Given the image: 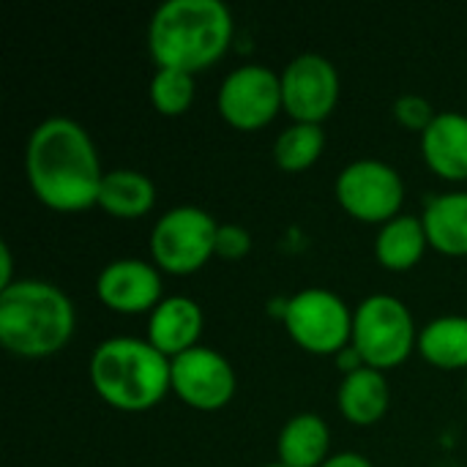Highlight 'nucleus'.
<instances>
[{"label": "nucleus", "instance_id": "f257e3e1", "mask_svg": "<svg viewBox=\"0 0 467 467\" xmlns=\"http://www.w3.org/2000/svg\"><path fill=\"white\" fill-rule=\"evenodd\" d=\"M25 170L33 194L52 211L77 213L99 205L101 159L88 129L66 115H49L27 137Z\"/></svg>", "mask_w": 467, "mask_h": 467}, {"label": "nucleus", "instance_id": "f03ea898", "mask_svg": "<svg viewBox=\"0 0 467 467\" xmlns=\"http://www.w3.org/2000/svg\"><path fill=\"white\" fill-rule=\"evenodd\" d=\"M233 30L222 0H164L148 22V52L159 68L197 74L227 52Z\"/></svg>", "mask_w": 467, "mask_h": 467}, {"label": "nucleus", "instance_id": "7ed1b4c3", "mask_svg": "<svg viewBox=\"0 0 467 467\" xmlns=\"http://www.w3.org/2000/svg\"><path fill=\"white\" fill-rule=\"evenodd\" d=\"M77 328L71 298L52 282L16 279L0 290V342L19 358L60 353Z\"/></svg>", "mask_w": 467, "mask_h": 467}, {"label": "nucleus", "instance_id": "20e7f679", "mask_svg": "<svg viewBox=\"0 0 467 467\" xmlns=\"http://www.w3.org/2000/svg\"><path fill=\"white\" fill-rule=\"evenodd\" d=\"M88 375L107 405L129 413L148 410L172 391V358L140 337H109L99 342Z\"/></svg>", "mask_w": 467, "mask_h": 467}, {"label": "nucleus", "instance_id": "39448f33", "mask_svg": "<svg viewBox=\"0 0 467 467\" xmlns=\"http://www.w3.org/2000/svg\"><path fill=\"white\" fill-rule=\"evenodd\" d=\"M419 345L410 309L391 293H372L353 309V348L367 367L380 372L400 367Z\"/></svg>", "mask_w": 467, "mask_h": 467}, {"label": "nucleus", "instance_id": "423d86ee", "mask_svg": "<svg viewBox=\"0 0 467 467\" xmlns=\"http://www.w3.org/2000/svg\"><path fill=\"white\" fill-rule=\"evenodd\" d=\"M285 328L312 356H337L353 342V309L328 287H304L285 301Z\"/></svg>", "mask_w": 467, "mask_h": 467}, {"label": "nucleus", "instance_id": "0eeeda50", "mask_svg": "<svg viewBox=\"0 0 467 467\" xmlns=\"http://www.w3.org/2000/svg\"><path fill=\"white\" fill-rule=\"evenodd\" d=\"M219 222L197 205H175L164 211L150 230V257L159 271L194 274L216 257Z\"/></svg>", "mask_w": 467, "mask_h": 467}, {"label": "nucleus", "instance_id": "6e6552de", "mask_svg": "<svg viewBox=\"0 0 467 467\" xmlns=\"http://www.w3.org/2000/svg\"><path fill=\"white\" fill-rule=\"evenodd\" d=\"M339 205L358 222L386 224L402 213L405 181L400 170L383 159L361 156L345 164L334 183Z\"/></svg>", "mask_w": 467, "mask_h": 467}, {"label": "nucleus", "instance_id": "1a4fd4ad", "mask_svg": "<svg viewBox=\"0 0 467 467\" xmlns=\"http://www.w3.org/2000/svg\"><path fill=\"white\" fill-rule=\"evenodd\" d=\"M216 107L219 115L241 131L268 126L279 109H285L279 71L263 63H244L233 68L219 85Z\"/></svg>", "mask_w": 467, "mask_h": 467}, {"label": "nucleus", "instance_id": "9d476101", "mask_svg": "<svg viewBox=\"0 0 467 467\" xmlns=\"http://www.w3.org/2000/svg\"><path fill=\"white\" fill-rule=\"evenodd\" d=\"M279 79L285 112L298 123H323L339 101V71L320 52L296 55Z\"/></svg>", "mask_w": 467, "mask_h": 467}, {"label": "nucleus", "instance_id": "9b49d317", "mask_svg": "<svg viewBox=\"0 0 467 467\" xmlns=\"http://www.w3.org/2000/svg\"><path fill=\"white\" fill-rule=\"evenodd\" d=\"M238 389L233 364L213 348L197 345L172 358V394L194 410L224 408Z\"/></svg>", "mask_w": 467, "mask_h": 467}, {"label": "nucleus", "instance_id": "f8f14e48", "mask_svg": "<svg viewBox=\"0 0 467 467\" xmlns=\"http://www.w3.org/2000/svg\"><path fill=\"white\" fill-rule=\"evenodd\" d=\"M164 285L156 263L140 257H118L107 263L96 276L99 301L120 315H142L159 306Z\"/></svg>", "mask_w": 467, "mask_h": 467}, {"label": "nucleus", "instance_id": "ddd939ff", "mask_svg": "<svg viewBox=\"0 0 467 467\" xmlns=\"http://www.w3.org/2000/svg\"><path fill=\"white\" fill-rule=\"evenodd\" d=\"M205 317L202 306L189 296H167L148 315V342L167 358H175L200 345Z\"/></svg>", "mask_w": 467, "mask_h": 467}, {"label": "nucleus", "instance_id": "4468645a", "mask_svg": "<svg viewBox=\"0 0 467 467\" xmlns=\"http://www.w3.org/2000/svg\"><path fill=\"white\" fill-rule=\"evenodd\" d=\"M421 153L432 172L446 181H467V115L441 109L421 134Z\"/></svg>", "mask_w": 467, "mask_h": 467}, {"label": "nucleus", "instance_id": "2eb2a0df", "mask_svg": "<svg viewBox=\"0 0 467 467\" xmlns=\"http://www.w3.org/2000/svg\"><path fill=\"white\" fill-rule=\"evenodd\" d=\"M339 413L358 427L378 424L391 405V386L386 372L375 367H361L350 375H342L339 391H337Z\"/></svg>", "mask_w": 467, "mask_h": 467}, {"label": "nucleus", "instance_id": "dca6fc26", "mask_svg": "<svg viewBox=\"0 0 467 467\" xmlns=\"http://www.w3.org/2000/svg\"><path fill=\"white\" fill-rule=\"evenodd\" d=\"M276 457L287 467H320L331 457V427L320 413H296L276 438Z\"/></svg>", "mask_w": 467, "mask_h": 467}, {"label": "nucleus", "instance_id": "f3484780", "mask_svg": "<svg viewBox=\"0 0 467 467\" xmlns=\"http://www.w3.org/2000/svg\"><path fill=\"white\" fill-rule=\"evenodd\" d=\"M430 246L443 254H467V192H446L427 200L421 213Z\"/></svg>", "mask_w": 467, "mask_h": 467}, {"label": "nucleus", "instance_id": "a211bd4d", "mask_svg": "<svg viewBox=\"0 0 467 467\" xmlns=\"http://www.w3.org/2000/svg\"><path fill=\"white\" fill-rule=\"evenodd\" d=\"M430 246L427 230L421 216L413 213H397L386 224H380L375 238V257L389 271H410L419 265Z\"/></svg>", "mask_w": 467, "mask_h": 467}, {"label": "nucleus", "instance_id": "6ab92c4d", "mask_svg": "<svg viewBox=\"0 0 467 467\" xmlns=\"http://www.w3.org/2000/svg\"><path fill=\"white\" fill-rule=\"evenodd\" d=\"M156 202V186L153 181L131 167H118L104 172L101 189H99V208L118 219H140L145 216Z\"/></svg>", "mask_w": 467, "mask_h": 467}, {"label": "nucleus", "instance_id": "aec40b11", "mask_svg": "<svg viewBox=\"0 0 467 467\" xmlns=\"http://www.w3.org/2000/svg\"><path fill=\"white\" fill-rule=\"evenodd\" d=\"M419 353L441 369H467V317L441 315L419 328Z\"/></svg>", "mask_w": 467, "mask_h": 467}, {"label": "nucleus", "instance_id": "412c9836", "mask_svg": "<svg viewBox=\"0 0 467 467\" xmlns=\"http://www.w3.org/2000/svg\"><path fill=\"white\" fill-rule=\"evenodd\" d=\"M326 150L323 123H298L293 120L274 140V161L287 172L309 170Z\"/></svg>", "mask_w": 467, "mask_h": 467}, {"label": "nucleus", "instance_id": "4be33fe9", "mask_svg": "<svg viewBox=\"0 0 467 467\" xmlns=\"http://www.w3.org/2000/svg\"><path fill=\"white\" fill-rule=\"evenodd\" d=\"M148 96L161 115H183L197 96L194 74L178 68H156V74L150 77Z\"/></svg>", "mask_w": 467, "mask_h": 467}, {"label": "nucleus", "instance_id": "5701e85b", "mask_svg": "<svg viewBox=\"0 0 467 467\" xmlns=\"http://www.w3.org/2000/svg\"><path fill=\"white\" fill-rule=\"evenodd\" d=\"M391 112L400 120V126H405L410 131H419V134H424L427 126L438 115L432 101L427 96H421V93H402V96H397L394 104H391Z\"/></svg>", "mask_w": 467, "mask_h": 467}, {"label": "nucleus", "instance_id": "b1692460", "mask_svg": "<svg viewBox=\"0 0 467 467\" xmlns=\"http://www.w3.org/2000/svg\"><path fill=\"white\" fill-rule=\"evenodd\" d=\"M252 249V235L246 227L235 224V222H222L219 233H216V257L222 260H241L246 257Z\"/></svg>", "mask_w": 467, "mask_h": 467}, {"label": "nucleus", "instance_id": "393cba45", "mask_svg": "<svg viewBox=\"0 0 467 467\" xmlns=\"http://www.w3.org/2000/svg\"><path fill=\"white\" fill-rule=\"evenodd\" d=\"M337 367L345 372V375H350V372H356V369H361V367H367V361L361 358V353L353 348V342L348 345V348H342L339 353H337Z\"/></svg>", "mask_w": 467, "mask_h": 467}, {"label": "nucleus", "instance_id": "a878e982", "mask_svg": "<svg viewBox=\"0 0 467 467\" xmlns=\"http://www.w3.org/2000/svg\"><path fill=\"white\" fill-rule=\"evenodd\" d=\"M320 467H372V462L358 451H339V454H331Z\"/></svg>", "mask_w": 467, "mask_h": 467}, {"label": "nucleus", "instance_id": "bb28decb", "mask_svg": "<svg viewBox=\"0 0 467 467\" xmlns=\"http://www.w3.org/2000/svg\"><path fill=\"white\" fill-rule=\"evenodd\" d=\"M14 257H11V246L3 241L0 244V290H5L8 285H14Z\"/></svg>", "mask_w": 467, "mask_h": 467}, {"label": "nucleus", "instance_id": "cd10ccee", "mask_svg": "<svg viewBox=\"0 0 467 467\" xmlns=\"http://www.w3.org/2000/svg\"><path fill=\"white\" fill-rule=\"evenodd\" d=\"M263 467H287V465H282V462L276 460V462H268V465H263Z\"/></svg>", "mask_w": 467, "mask_h": 467}]
</instances>
